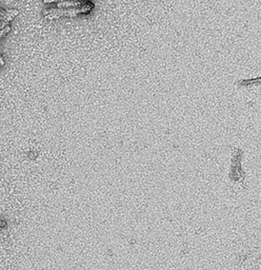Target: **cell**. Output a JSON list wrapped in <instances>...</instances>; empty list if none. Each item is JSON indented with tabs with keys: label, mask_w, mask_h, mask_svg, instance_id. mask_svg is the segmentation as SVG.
<instances>
[{
	"label": "cell",
	"mask_w": 261,
	"mask_h": 270,
	"mask_svg": "<svg viewBox=\"0 0 261 270\" xmlns=\"http://www.w3.org/2000/svg\"><path fill=\"white\" fill-rule=\"evenodd\" d=\"M92 9L91 5L88 6H80L76 8H64V9H55V10H49L43 13L44 17L48 19H55L59 17H72L76 16L80 13H85Z\"/></svg>",
	"instance_id": "1"
},
{
	"label": "cell",
	"mask_w": 261,
	"mask_h": 270,
	"mask_svg": "<svg viewBox=\"0 0 261 270\" xmlns=\"http://www.w3.org/2000/svg\"><path fill=\"white\" fill-rule=\"evenodd\" d=\"M17 15H18L17 10H3L0 8V30L8 26L9 22L12 21Z\"/></svg>",
	"instance_id": "2"
},
{
	"label": "cell",
	"mask_w": 261,
	"mask_h": 270,
	"mask_svg": "<svg viewBox=\"0 0 261 270\" xmlns=\"http://www.w3.org/2000/svg\"><path fill=\"white\" fill-rule=\"evenodd\" d=\"M58 9H64V8H76L80 7L79 0H68V2H61L58 3Z\"/></svg>",
	"instance_id": "3"
},
{
	"label": "cell",
	"mask_w": 261,
	"mask_h": 270,
	"mask_svg": "<svg viewBox=\"0 0 261 270\" xmlns=\"http://www.w3.org/2000/svg\"><path fill=\"white\" fill-rule=\"evenodd\" d=\"M10 30H11L10 26H6L4 29L0 30V38H3L6 34H8L10 32Z\"/></svg>",
	"instance_id": "4"
},
{
	"label": "cell",
	"mask_w": 261,
	"mask_h": 270,
	"mask_svg": "<svg viewBox=\"0 0 261 270\" xmlns=\"http://www.w3.org/2000/svg\"><path fill=\"white\" fill-rule=\"evenodd\" d=\"M61 3V2H68V0H43L44 4H50V3Z\"/></svg>",
	"instance_id": "5"
},
{
	"label": "cell",
	"mask_w": 261,
	"mask_h": 270,
	"mask_svg": "<svg viewBox=\"0 0 261 270\" xmlns=\"http://www.w3.org/2000/svg\"><path fill=\"white\" fill-rule=\"evenodd\" d=\"M5 65V60L3 58V56L0 55V69H2V68Z\"/></svg>",
	"instance_id": "6"
}]
</instances>
